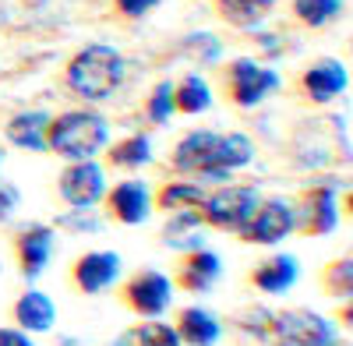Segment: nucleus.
Masks as SVG:
<instances>
[{
	"label": "nucleus",
	"mask_w": 353,
	"mask_h": 346,
	"mask_svg": "<svg viewBox=\"0 0 353 346\" xmlns=\"http://www.w3.org/2000/svg\"><path fill=\"white\" fill-rule=\"evenodd\" d=\"M124 74H128V64H124V57L117 53L113 46L88 43L68 61L64 85L74 96L88 99V103H103L124 85Z\"/></svg>",
	"instance_id": "nucleus-1"
},
{
	"label": "nucleus",
	"mask_w": 353,
	"mask_h": 346,
	"mask_svg": "<svg viewBox=\"0 0 353 346\" xmlns=\"http://www.w3.org/2000/svg\"><path fill=\"white\" fill-rule=\"evenodd\" d=\"M110 141V124L92 110L57 113L46 124V152H57L68 163L96 159Z\"/></svg>",
	"instance_id": "nucleus-2"
},
{
	"label": "nucleus",
	"mask_w": 353,
	"mask_h": 346,
	"mask_svg": "<svg viewBox=\"0 0 353 346\" xmlns=\"http://www.w3.org/2000/svg\"><path fill=\"white\" fill-rule=\"evenodd\" d=\"M219 81L226 89V99L233 106H258L265 96H272L279 89V74L272 68H265L251 57H237V61H230L219 68Z\"/></svg>",
	"instance_id": "nucleus-3"
},
{
	"label": "nucleus",
	"mask_w": 353,
	"mask_h": 346,
	"mask_svg": "<svg viewBox=\"0 0 353 346\" xmlns=\"http://www.w3.org/2000/svg\"><path fill=\"white\" fill-rule=\"evenodd\" d=\"M258 191L248 184H226L212 194H205V201L198 205V216L205 226L212 230H230V234H241V226L254 216L258 209Z\"/></svg>",
	"instance_id": "nucleus-4"
},
{
	"label": "nucleus",
	"mask_w": 353,
	"mask_h": 346,
	"mask_svg": "<svg viewBox=\"0 0 353 346\" xmlns=\"http://www.w3.org/2000/svg\"><path fill=\"white\" fill-rule=\"evenodd\" d=\"M293 230H297V209H293V201L269 198V201H258L254 216L241 226V241L269 247V244L286 241Z\"/></svg>",
	"instance_id": "nucleus-5"
},
{
	"label": "nucleus",
	"mask_w": 353,
	"mask_h": 346,
	"mask_svg": "<svg viewBox=\"0 0 353 346\" xmlns=\"http://www.w3.org/2000/svg\"><path fill=\"white\" fill-rule=\"evenodd\" d=\"M269 329L286 346H336V329L307 307H286L272 314Z\"/></svg>",
	"instance_id": "nucleus-6"
},
{
	"label": "nucleus",
	"mask_w": 353,
	"mask_h": 346,
	"mask_svg": "<svg viewBox=\"0 0 353 346\" xmlns=\"http://www.w3.org/2000/svg\"><path fill=\"white\" fill-rule=\"evenodd\" d=\"M57 191L74 212H92L103 194H106V173L96 159H81V163H68V170L57 181Z\"/></svg>",
	"instance_id": "nucleus-7"
},
{
	"label": "nucleus",
	"mask_w": 353,
	"mask_h": 346,
	"mask_svg": "<svg viewBox=\"0 0 353 346\" xmlns=\"http://www.w3.org/2000/svg\"><path fill=\"white\" fill-rule=\"evenodd\" d=\"M121 301L138 314V318H159L173 301V279L156 272V269H141L124 283Z\"/></svg>",
	"instance_id": "nucleus-8"
},
{
	"label": "nucleus",
	"mask_w": 353,
	"mask_h": 346,
	"mask_svg": "<svg viewBox=\"0 0 353 346\" xmlns=\"http://www.w3.org/2000/svg\"><path fill=\"white\" fill-rule=\"evenodd\" d=\"M346 85H350L346 64H343V61H332V57L311 61V64L297 74V92H301V99H307V103H314V106H325V103H332L336 96H343Z\"/></svg>",
	"instance_id": "nucleus-9"
},
{
	"label": "nucleus",
	"mask_w": 353,
	"mask_h": 346,
	"mask_svg": "<svg viewBox=\"0 0 353 346\" xmlns=\"http://www.w3.org/2000/svg\"><path fill=\"white\" fill-rule=\"evenodd\" d=\"M117 276H121V254L117 251H88L71 265L74 286L88 297L110 290V286L117 283Z\"/></svg>",
	"instance_id": "nucleus-10"
},
{
	"label": "nucleus",
	"mask_w": 353,
	"mask_h": 346,
	"mask_svg": "<svg viewBox=\"0 0 353 346\" xmlns=\"http://www.w3.org/2000/svg\"><path fill=\"white\" fill-rule=\"evenodd\" d=\"M106 198V212L110 219L124 223V226H138L152 216V191L141 181H121L113 184V191L103 194Z\"/></svg>",
	"instance_id": "nucleus-11"
},
{
	"label": "nucleus",
	"mask_w": 353,
	"mask_h": 346,
	"mask_svg": "<svg viewBox=\"0 0 353 346\" xmlns=\"http://www.w3.org/2000/svg\"><path fill=\"white\" fill-rule=\"evenodd\" d=\"M297 226L307 237H325L339 226V205H336L332 184H318L304 194V219H297Z\"/></svg>",
	"instance_id": "nucleus-12"
},
{
	"label": "nucleus",
	"mask_w": 353,
	"mask_h": 346,
	"mask_svg": "<svg viewBox=\"0 0 353 346\" xmlns=\"http://www.w3.org/2000/svg\"><path fill=\"white\" fill-rule=\"evenodd\" d=\"M216 131H191L176 141L173 149V170L176 173H191V177H201L205 170H212L216 163Z\"/></svg>",
	"instance_id": "nucleus-13"
},
{
	"label": "nucleus",
	"mask_w": 353,
	"mask_h": 346,
	"mask_svg": "<svg viewBox=\"0 0 353 346\" xmlns=\"http://www.w3.org/2000/svg\"><path fill=\"white\" fill-rule=\"evenodd\" d=\"M223 272V262H219V254L216 251H191L184 254V262L176 265V276H173V286H181V290L188 294H209L216 279Z\"/></svg>",
	"instance_id": "nucleus-14"
},
{
	"label": "nucleus",
	"mask_w": 353,
	"mask_h": 346,
	"mask_svg": "<svg viewBox=\"0 0 353 346\" xmlns=\"http://www.w3.org/2000/svg\"><path fill=\"white\" fill-rule=\"evenodd\" d=\"M254 159V145H251V138L241 134V131H233V134H219L216 141V163L212 170H205L198 181H212V184H223L233 177V170H241Z\"/></svg>",
	"instance_id": "nucleus-15"
},
{
	"label": "nucleus",
	"mask_w": 353,
	"mask_h": 346,
	"mask_svg": "<svg viewBox=\"0 0 353 346\" xmlns=\"http://www.w3.org/2000/svg\"><path fill=\"white\" fill-rule=\"evenodd\" d=\"M14 254H18V265L28 279H36L46 262H50V254H53V230L46 223H32V226H25L21 234L14 237Z\"/></svg>",
	"instance_id": "nucleus-16"
},
{
	"label": "nucleus",
	"mask_w": 353,
	"mask_h": 346,
	"mask_svg": "<svg viewBox=\"0 0 353 346\" xmlns=\"http://www.w3.org/2000/svg\"><path fill=\"white\" fill-rule=\"evenodd\" d=\"M176 339L184 346H216L219 336H223V325L212 311L205 307H184L176 314V325H173Z\"/></svg>",
	"instance_id": "nucleus-17"
},
{
	"label": "nucleus",
	"mask_w": 353,
	"mask_h": 346,
	"mask_svg": "<svg viewBox=\"0 0 353 346\" xmlns=\"http://www.w3.org/2000/svg\"><path fill=\"white\" fill-rule=\"evenodd\" d=\"M46 124H50L46 110H28V113H14V117L8 121V128H4V134L18 149L46 152Z\"/></svg>",
	"instance_id": "nucleus-18"
},
{
	"label": "nucleus",
	"mask_w": 353,
	"mask_h": 346,
	"mask_svg": "<svg viewBox=\"0 0 353 346\" xmlns=\"http://www.w3.org/2000/svg\"><path fill=\"white\" fill-rule=\"evenodd\" d=\"M251 283L258 286L261 294H286L293 283H297V258L293 254H272V258H265V262L251 272Z\"/></svg>",
	"instance_id": "nucleus-19"
},
{
	"label": "nucleus",
	"mask_w": 353,
	"mask_h": 346,
	"mask_svg": "<svg viewBox=\"0 0 353 346\" xmlns=\"http://www.w3.org/2000/svg\"><path fill=\"white\" fill-rule=\"evenodd\" d=\"M14 322H18L21 332H50L53 322H57V307H53V301L46 294L28 290L14 304Z\"/></svg>",
	"instance_id": "nucleus-20"
},
{
	"label": "nucleus",
	"mask_w": 353,
	"mask_h": 346,
	"mask_svg": "<svg viewBox=\"0 0 353 346\" xmlns=\"http://www.w3.org/2000/svg\"><path fill=\"white\" fill-rule=\"evenodd\" d=\"M201 216L198 209H181V212H170V223L163 230V244L173 251H201Z\"/></svg>",
	"instance_id": "nucleus-21"
},
{
	"label": "nucleus",
	"mask_w": 353,
	"mask_h": 346,
	"mask_svg": "<svg viewBox=\"0 0 353 346\" xmlns=\"http://www.w3.org/2000/svg\"><path fill=\"white\" fill-rule=\"evenodd\" d=\"M173 110L184 117H198V113L212 110V89L201 74H184L181 81H173Z\"/></svg>",
	"instance_id": "nucleus-22"
},
{
	"label": "nucleus",
	"mask_w": 353,
	"mask_h": 346,
	"mask_svg": "<svg viewBox=\"0 0 353 346\" xmlns=\"http://www.w3.org/2000/svg\"><path fill=\"white\" fill-rule=\"evenodd\" d=\"M201 201H205L201 184H194V181H166V184L152 194V209L181 212V209H198Z\"/></svg>",
	"instance_id": "nucleus-23"
},
{
	"label": "nucleus",
	"mask_w": 353,
	"mask_h": 346,
	"mask_svg": "<svg viewBox=\"0 0 353 346\" xmlns=\"http://www.w3.org/2000/svg\"><path fill=\"white\" fill-rule=\"evenodd\" d=\"M346 11V0H290L293 21H301L304 28H325Z\"/></svg>",
	"instance_id": "nucleus-24"
},
{
	"label": "nucleus",
	"mask_w": 353,
	"mask_h": 346,
	"mask_svg": "<svg viewBox=\"0 0 353 346\" xmlns=\"http://www.w3.org/2000/svg\"><path fill=\"white\" fill-rule=\"evenodd\" d=\"M106 159L117 170H138L145 163H152V145H149V138H145V134H131L124 141H113Z\"/></svg>",
	"instance_id": "nucleus-25"
},
{
	"label": "nucleus",
	"mask_w": 353,
	"mask_h": 346,
	"mask_svg": "<svg viewBox=\"0 0 353 346\" xmlns=\"http://www.w3.org/2000/svg\"><path fill=\"white\" fill-rule=\"evenodd\" d=\"M216 14L233 28H258L269 11L258 0H216Z\"/></svg>",
	"instance_id": "nucleus-26"
},
{
	"label": "nucleus",
	"mask_w": 353,
	"mask_h": 346,
	"mask_svg": "<svg viewBox=\"0 0 353 346\" xmlns=\"http://www.w3.org/2000/svg\"><path fill=\"white\" fill-rule=\"evenodd\" d=\"M321 290H325L329 297H343V301L353 294V262H350V254L325 265V272H321Z\"/></svg>",
	"instance_id": "nucleus-27"
},
{
	"label": "nucleus",
	"mask_w": 353,
	"mask_h": 346,
	"mask_svg": "<svg viewBox=\"0 0 353 346\" xmlns=\"http://www.w3.org/2000/svg\"><path fill=\"white\" fill-rule=\"evenodd\" d=\"M173 113H176L173 110V81H159L149 92V99H145V117L152 124H166Z\"/></svg>",
	"instance_id": "nucleus-28"
},
{
	"label": "nucleus",
	"mask_w": 353,
	"mask_h": 346,
	"mask_svg": "<svg viewBox=\"0 0 353 346\" xmlns=\"http://www.w3.org/2000/svg\"><path fill=\"white\" fill-rule=\"evenodd\" d=\"M134 343L138 346H184L181 339H176L173 325H166V322H145L134 332Z\"/></svg>",
	"instance_id": "nucleus-29"
},
{
	"label": "nucleus",
	"mask_w": 353,
	"mask_h": 346,
	"mask_svg": "<svg viewBox=\"0 0 353 346\" xmlns=\"http://www.w3.org/2000/svg\"><path fill=\"white\" fill-rule=\"evenodd\" d=\"M159 4H163V0H113V11L121 18H128V21H138L145 14H152Z\"/></svg>",
	"instance_id": "nucleus-30"
},
{
	"label": "nucleus",
	"mask_w": 353,
	"mask_h": 346,
	"mask_svg": "<svg viewBox=\"0 0 353 346\" xmlns=\"http://www.w3.org/2000/svg\"><path fill=\"white\" fill-rule=\"evenodd\" d=\"M188 53H194L198 57V61H216V57H219V43L212 39V36H191L188 39Z\"/></svg>",
	"instance_id": "nucleus-31"
},
{
	"label": "nucleus",
	"mask_w": 353,
	"mask_h": 346,
	"mask_svg": "<svg viewBox=\"0 0 353 346\" xmlns=\"http://www.w3.org/2000/svg\"><path fill=\"white\" fill-rule=\"evenodd\" d=\"M18 187L14 184H0V223H8L11 216H14V209H18Z\"/></svg>",
	"instance_id": "nucleus-32"
},
{
	"label": "nucleus",
	"mask_w": 353,
	"mask_h": 346,
	"mask_svg": "<svg viewBox=\"0 0 353 346\" xmlns=\"http://www.w3.org/2000/svg\"><path fill=\"white\" fill-rule=\"evenodd\" d=\"M57 223H61V226H74V230H99V219H92L88 212H74V216H64V219H57Z\"/></svg>",
	"instance_id": "nucleus-33"
},
{
	"label": "nucleus",
	"mask_w": 353,
	"mask_h": 346,
	"mask_svg": "<svg viewBox=\"0 0 353 346\" xmlns=\"http://www.w3.org/2000/svg\"><path fill=\"white\" fill-rule=\"evenodd\" d=\"M0 346H36L21 329H0Z\"/></svg>",
	"instance_id": "nucleus-34"
},
{
	"label": "nucleus",
	"mask_w": 353,
	"mask_h": 346,
	"mask_svg": "<svg viewBox=\"0 0 353 346\" xmlns=\"http://www.w3.org/2000/svg\"><path fill=\"white\" fill-rule=\"evenodd\" d=\"M258 4H261L265 11H269V8H276V4H279V0H258Z\"/></svg>",
	"instance_id": "nucleus-35"
},
{
	"label": "nucleus",
	"mask_w": 353,
	"mask_h": 346,
	"mask_svg": "<svg viewBox=\"0 0 353 346\" xmlns=\"http://www.w3.org/2000/svg\"><path fill=\"white\" fill-rule=\"evenodd\" d=\"M276 346H286V343H276Z\"/></svg>",
	"instance_id": "nucleus-36"
}]
</instances>
